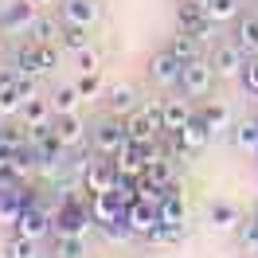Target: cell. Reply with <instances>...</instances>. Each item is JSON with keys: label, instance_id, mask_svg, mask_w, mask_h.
I'll return each instance as SVG.
<instances>
[{"label": "cell", "instance_id": "22", "mask_svg": "<svg viewBox=\"0 0 258 258\" xmlns=\"http://www.w3.org/2000/svg\"><path fill=\"white\" fill-rule=\"evenodd\" d=\"M200 43H204L200 35H192V32H180L176 39L168 43V51L176 55L180 63H192V59H200Z\"/></svg>", "mask_w": 258, "mask_h": 258}, {"label": "cell", "instance_id": "12", "mask_svg": "<svg viewBox=\"0 0 258 258\" xmlns=\"http://www.w3.org/2000/svg\"><path fill=\"white\" fill-rule=\"evenodd\" d=\"M188 219V200H184V188L176 180L164 188V200H161V223H172V227H184Z\"/></svg>", "mask_w": 258, "mask_h": 258}, {"label": "cell", "instance_id": "28", "mask_svg": "<svg viewBox=\"0 0 258 258\" xmlns=\"http://www.w3.org/2000/svg\"><path fill=\"white\" fill-rule=\"evenodd\" d=\"M231 141L239 149H258V121H239V125H231Z\"/></svg>", "mask_w": 258, "mask_h": 258}, {"label": "cell", "instance_id": "11", "mask_svg": "<svg viewBox=\"0 0 258 258\" xmlns=\"http://www.w3.org/2000/svg\"><path fill=\"white\" fill-rule=\"evenodd\" d=\"M125 223H129V231L133 235H153L157 227H161V208H153V204H129V211H125Z\"/></svg>", "mask_w": 258, "mask_h": 258}, {"label": "cell", "instance_id": "36", "mask_svg": "<svg viewBox=\"0 0 258 258\" xmlns=\"http://www.w3.org/2000/svg\"><path fill=\"white\" fill-rule=\"evenodd\" d=\"M75 59H79V71H82V75H94V71H98V51L94 47L75 51Z\"/></svg>", "mask_w": 258, "mask_h": 258}, {"label": "cell", "instance_id": "23", "mask_svg": "<svg viewBox=\"0 0 258 258\" xmlns=\"http://www.w3.org/2000/svg\"><path fill=\"white\" fill-rule=\"evenodd\" d=\"M0 106H4L8 113H20V106H24V98H20V86H16V71L0 75Z\"/></svg>", "mask_w": 258, "mask_h": 258}, {"label": "cell", "instance_id": "5", "mask_svg": "<svg viewBox=\"0 0 258 258\" xmlns=\"http://www.w3.org/2000/svg\"><path fill=\"white\" fill-rule=\"evenodd\" d=\"M47 231H55V215H51L47 208H39V204H28V208H24V215H20V223H16V235L39 242Z\"/></svg>", "mask_w": 258, "mask_h": 258}, {"label": "cell", "instance_id": "30", "mask_svg": "<svg viewBox=\"0 0 258 258\" xmlns=\"http://www.w3.org/2000/svg\"><path fill=\"white\" fill-rule=\"evenodd\" d=\"M4 258H35V239L12 235V239L4 242Z\"/></svg>", "mask_w": 258, "mask_h": 258}, {"label": "cell", "instance_id": "16", "mask_svg": "<svg viewBox=\"0 0 258 258\" xmlns=\"http://www.w3.org/2000/svg\"><path fill=\"white\" fill-rule=\"evenodd\" d=\"M51 129H55V137H59L67 149L82 145V133H86V129H82V117H79V113H55Z\"/></svg>", "mask_w": 258, "mask_h": 258}, {"label": "cell", "instance_id": "41", "mask_svg": "<svg viewBox=\"0 0 258 258\" xmlns=\"http://www.w3.org/2000/svg\"><path fill=\"white\" fill-rule=\"evenodd\" d=\"M192 4H200V8H208V4H211V0H192Z\"/></svg>", "mask_w": 258, "mask_h": 258}, {"label": "cell", "instance_id": "39", "mask_svg": "<svg viewBox=\"0 0 258 258\" xmlns=\"http://www.w3.org/2000/svg\"><path fill=\"white\" fill-rule=\"evenodd\" d=\"M79 90H82V98H94L98 90H102V79H98V71H94V75H82Z\"/></svg>", "mask_w": 258, "mask_h": 258}, {"label": "cell", "instance_id": "21", "mask_svg": "<svg viewBox=\"0 0 258 258\" xmlns=\"http://www.w3.org/2000/svg\"><path fill=\"white\" fill-rule=\"evenodd\" d=\"M79 102H82L79 82H75V86H55V94H51V110H55V113H75V110H79Z\"/></svg>", "mask_w": 258, "mask_h": 258}, {"label": "cell", "instance_id": "25", "mask_svg": "<svg viewBox=\"0 0 258 258\" xmlns=\"http://www.w3.org/2000/svg\"><path fill=\"white\" fill-rule=\"evenodd\" d=\"M200 117L211 125V133H219V129H231V106L227 102H208L204 110H200Z\"/></svg>", "mask_w": 258, "mask_h": 258}, {"label": "cell", "instance_id": "38", "mask_svg": "<svg viewBox=\"0 0 258 258\" xmlns=\"http://www.w3.org/2000/svg\"><path fill=\"white\" fill-rule=\"evenodd\" d=\"M242 82H246L250 94H258V59H250V63L242 67Z\"/></svg>", "mask_w": 258, "mask_h": 258}, {"label": "cell", "instance_id": "42", "mask_svg": "<svg viewBox=\"0 0 258 258\" xmlns=\"http://www.w3.org/2000/svg\"><path fill=\"white\" fill-rule=\"evenodd\" d=\"M35 4H43V0H35Z\"/></svg>", "mask_w": 258, "mask_h": 258}, {"label": "cell", "instance_id": "17", "mask_svg": "<svg viewBox=\"0 0 258 258\" xmlns=\"http://www.w3.org/2000/svg\"><path fill=\"white\" fill-rule=\"evenodd\" d=\"M242 223V215L235 204H227V200H215L208 208V227L211 231H235V227Z\"/></svg>", "mask_w": 258, "mask_h": 258}, {"label": "cell", "instance_id": "31", "mask_svg": "<svg viewBox=\"0 0 258 258\" xmlns=\"http://www.w3.org/2000/svg\"><path fill=\"white\" fill-rule=\"evenodd\" d=\"M55 258H82L79 235H55Z\"/></svg>", "mask_w": 258, "mask_h": 258}, {"label": "cell", "instance_id": "26", "mask_svg": "<svg viewBox=\"0 0 258 258\" xmlns=\"http://www.w3.org/2000/svg\"><path fill=\"white\" fill-rule=\"evenodd\" d=\"M172 164H176V161L164 153V157H157V161L145 164V172H141V176L153 180V184H161V188H168V184H172Z\"/></svg>", "mask_w": 258, "mask_h": 258}, {"label": "cell", "instance_id": "8", "mask_svg": "<svg viewBox=\"0 0 258 258\" xmlns=\"http://www.w3.org/2000/svg\"><path fill=\"white\" fill-rule=\"evenodd\" d=\"M125 145H129V129L125 125H117V121H102V125L94 129V149L102 153V157H117Z\"/></svg>", "mask_w": 258, "mask_h": 258}, {"label": "cell", "instance_id": "37", "mask_svg": "<svg viewBox=\"0 0 258 258\" xmlns=\"http://www.w3.org/2000/svg\"><path fill=\"white\" fill-rule=\"evenodd\" d=\"M242 246H246L250 254H258V215L242 223Z\"/></svg>", "mask_w": 258, "mask_h": 258}, {"label": "cell", "instance_id": "29", "mask_svg": "<svg viewBox=\"0 0 258 258\" xmlns=\"http://www.w3.org/2000/svg\"><path fill=\"white\" fill-rule=\"evenodd\" d=\"M208 16L211 24H227V20L239 16V0H211L208 4Z\"/></svg>", "mask_w": 258, "mask_h": 258}, {"label": "cell", "instance_id": "27", "mask_svg": "<svg viewBox=\"0 0 258 258\" xmlns=\"http://www.w3.org/2000/svg\"><path fill=\"white\" fill-rule=\"evenodd\" d=\"M239 47L246 55H258V12L239 20Z\"/></svg>", "mask_w": 258, "mask_h": 258}, {"label": "cell", "instance_id": "24", "mask_svg": "<svg viewBox=\"0 0 258 258\" xmlns=\"http://www.w3.org/2000/svg\"><path fill=\"white\" fill-rule=\"evenodd\" d=\"M106 102H110L113 113H129V110H137V90H133L129 82H117V86L110 90V98H106Z\"/></svg>", "mask_w": 258, "mask_h": 258}, {"label": "cell", "instance_id": "33", "mask_svg": "<svg viewBox=\"0 0 258 258\" xmlns=\"http://www.w3.org/2000/svg\"><path fill=\"white\" fill-rule=\"evenodd\" d=\"M180 235H184V227H172V223H161L153 235H149V242H157V246H172V242H180Z\"/></svg>", "mask_w": 258, "mask_h": 258}, {"label": "cell", "instance_id": "13", "mask_svg": "<svg viewBox=\"0 0 258 258\" xmlns=\"http://www.w3.org/2000/svg\"><path fill=\"white\" fill-rule=\"evenodd\" d=\"M242 55H246V51H242L239 43H223V47H215V51H211V59H208V63L215 67V75H223V79H235L242 67H246V63H242Z\"/></svg>", "mask_w": 258, "mask_h": 258}, {"label": "cell", "instance_id": "20", "mask_svg": "<svg viewBox=\"0 0 258 258\" xmlns=\"http://www.w3.org/2000/svg\"><path fill=\"white\" fill-rule=\"evenodd\" d=\"M192 117L196 113H192V106H188L184 98H168V102H164V133H180Z\"/></svg>", "mask_w": 258, "mask_h": 258}, {"label": "cell", "instance_id": "34", "mask_svg": "<svg viewBox=\"0 0 258 258\" xmlns=\"http://www.w3.org/2000/svg\"><path fill=\"white\" fill-rule=\"evenodd\" d=\"M98 231H102V235H106V239H110V242H125L129 235H133L125 219H117V223H98Z\"/></svg>", "mask_w": 258, "mask_h": 258}, {"label": "cell", "instance_id": "9", "mask_svg": "<svg viewBox=\"0 0 258 258\" xmlns=\"http://www.w3.org/2000/svg\"><path fill=\"white\" fill-rule=\"evenodd\" d=\"M180 75H184V63H180L172 51H157L153 59H149V79L161 82V86H176Z\"/></svg>", "mask_w": 258, "mask_h": 258}, {"label": "cell", "instance_id": "18", "mask_svg": "<svg viewBox=\"0 0 258 258\" xmlns=\"http://www.w3.org/2000/svg\"><path fill=\"white\" fill-rule=\"evenodd\" d=\"M63 20L75 28H90L98 20V4L94 0H63Z\"/></svg>", "mask_w": 258, "mask_h": 258}, {"label": "cell", "instance_id": "7", "mask_svg": "<svg viewBox=\"0 0 258 258\" xmlns=\"http://www.w3.org/2000/svg\"><path fill=\"white\" fill-rule=\"evenodd\" d=\"M35 24V0H12L0 12V32H28Z\"/></svg>", "mask_w": 258, "mask_h": 258}, {"label": "cell", "instance_id": "32", "mask_svg": "<svg viewBox=\"0 0 258 258\" xmlns=\"http://www.w3.org/2000/svg\"><path fill=\"white\" fill-rule=\"evenodd\" d=\"M32 32V39L35 43H51L55 35H59V28H55V20H47V16H35V24L28 28Z\"/></svg>", "mask_w": 258, "mask_h": 258}, {"label": "cell", "instance_id": "1", "mask_svg": "<svg viewBox=\"0 0 258 258\" xmlns=\"http://www.w3.org/2000/svg\"><path fill=\"white\" fill-rule=\"evenodd\" d=\"M90 227H98L94 208H90V204H82V200H75V196L55 211V235H79V239H86V231H90Z\"/></svg>", "mask_w": 258, "mask_h": 258}, {"label": "cell", "instance_id": "40", "mask_svg": "<svg viewBox=\"0 0 258 258\" xmlns=\"http://www.w3.org/2000/svg\"><path fill=\"white\" fill-rule=\"evenodd\" d=\"M8 117H12V113H8L4 106H0V129H4V121H8Z\"/></svg>", "mask_w": 258, "mask_h": 258}, {"label": "cell", "instance_id": "2", "mask_svg": "<svg viewBox=\"0 0 258 258\" xmlns=\"http://www.w3.org/2000/svg\"><path fill=\"white\" fill-rule=\"evenodd\" d=\"M129 141H157V133H164V102H153L145 110L129 113Z\"/></svg>", "mask_w": 258, "mask_h": 258}, {"label": "cell", "instance_id": "6", "mask_svg": "<svg viewBox=\"0 0 258 258\" xmlns=\"http://www.w3.org/2000/svg\"><path fill=\"white\" fill-rule=\"evenodd\" d=\"M211 79H215V67L204 63V59H192V63H184V75H180V90L188 98H200L208 94Z\"/></svg>", "mask_w": 258, "mask_h": 258}, {"label": "cell", "instance_id": "15", "mask_svg": "<svg viewBox=\"0 0 258 258\" xmlns=\"http://www.w3.org/2000/svg\"><path fill=\"white\" fill-rule=\"evenodd\" d=\"M90 208H94V219L98 223H117V219H125V204L117 200V192H98L90 196Z\"/></svg>", "mask_w": 258, "mask_h": 258}, {"label": "cell", "instance_id": "10", "mask_svg": "<svg viewBox=\"0 0 258 258\" xmlns=\"http://www.w3.org/2000/svg\"><path fill=\"white\" fill-rule=\"evenodd\" d=\"M211 141V125L196 113L188 125L180 129V133H172V149H188V153H200V149Z\"/></svg>", "mask_w": 258, "mask_h": 258}, {"label": "cell", "instance_id": "3", "mask_svg": "<svg viewBox=\"0 0 258 258\" xmlns=\"http://www.w3.org/2000/svg\"><path fill=\"white\" fill-rule=\"evenodd\" d=\"M55 59H59V55H55V47H51V43H24V47L16 51V71L20 75H43V71H51V67H55Z\"/></svg>", "mask_w": 258, "mask_h": 258}, {"label": "cell", "instance_id": "14", "mask_svg": "<svg viewBox=\"0 0 258 258\" xmlns=\"http://www.w3.org/2000/svg\"><path fill=\"white\" fill-rule=\"evenodd\" d=\"M176 20H180V28H184V32H192V35H200V39H208V32H211L208 8H200V4H192V0H184V4L176 8Z\"/></svg>", "mask_w": 258, "mask_h": 258}, {"label": "cell", "instance_id": "4", "mask_svg": "<svg viewBox=\"0 0 258 258\" xmlns=\"http://www.w3.org/2000/svg\"><path fill=\"white\" fill-rule=\"evenodd\" d=\"M117 176H121V168H117V161H113V157H106V161H90V164H86V172H82V188H86L90 196L113 192Z\"/></svg>", "mask_w": 258, "mask_h": 258}, {"label": "cell", "instance_id": "19", "mask_svg": "<svg viewBox=\"0 0 258 258\" xmlns=\"http://www.w3.org/2000/svg\"><path fill=\"white\" fill-rule=\"evenodd\" d=\"M51 98H28V102H24V106H20V117H24V125L28 129H35V125H51Z\"/></svg>", "mask_w": 258, "mask_h": 258}, {"label": "cell", "instance_id": "35", "mask_svg": "<svg viewBox=\"0 0 258 258\" xmlns=\"http://www.w3.org/2000/svg\"><path fill=\"white\" fill-rule=\"evenodd\" d=\"M63 47L67 51H82V47H86V28H75V24H71L67 35H63Z\"/></svg>", "mask_w": 258, "mask_h": 258}]
</instances>
